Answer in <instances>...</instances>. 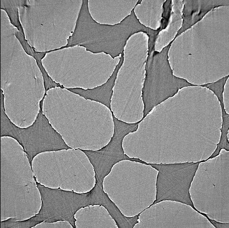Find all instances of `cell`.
<instances>
[{"label":"cell","instance_id":"obj_1","mask_svg":"<svg viewBox=\"0 0 229 228\" xmlns=\"http://www.w3.org/2000/svg\"><path fill=\"white\" fill-rule=\"evenodd\" d=\"M45 98L39 101V110L32 123L26 127H19L9 118L5 108H1V137H9L22 147L32 170V162L39 154L73 149L65 142L53 127L43 112Z\"/></svg>","mask_w":229,"mask_h":228},{"label":"cell","instance_id":"obj_2","mask_svg":"<svg viewBox=\"0 0 229 228\" xmlns=\"http://www.w3.org/2000/svg\"><path fill=\"white\" fill-rule=\"evenodd\" d=\"M175 76L166 56L154 54L148 57L141 91L142 121L155 107L178 93Z\"/></svg>","mask_w":229,"mask_h":228},{"label":"cell","instance_id":"obj_3","mask_svg":"<svg viewBox=\"0 0 229 228\" xmlns=\"http://www.w3.org/2000/svg\"><path fill=\"white\" fill-rule=\"evenodd\" d=\"M113 123V133L108 143L100 149L93 150L74 148L86 156L93 167L96 177L108 175L113 166L119 162L128 161L146 165L147 162L138 158L130 157L125 153L123 142L125 137L137 131L140 120L133 123L125 122L111 113Z\"/></svg>","mask_w":229,"mask_h":228},{"label":"cell","instance_id":"obj_4","mask_svg":"<svg viewBox=\"0 0 229 228\" xmlns=\"http://www.w3.org/2000/svg\"><path fill=\"white\" fill-rule=\"evenodd\" d=\"M123 61V57L122 56L111 75L101 85L86 88L79 87H65L64 89L85 100L100 104L107 108L111 112L112 111L111 102L114 88Z\"/></svg>","mask_w":229,"mask_h":228},{"label":"cell","instance_id":"obj_5","mask_svg":"<svg viewBox=\"0 0 229 228\" xmlns=\"http://www.w3.org/2000/svg\"><path fill=\"white\" fill-rule=\"evenodd\" d=\"M229 78L228 74L214 81L199 84V87L206 88L215 96L219 102L221 110L225 108L224 93L225 86Z\"/></svg>","mask_w":229,"mask_h":228},{"label":"cell","instance_id":"obj_6","mask_svg":"<svg viewBox=\"0 0 229 228\" xmlns=\"http://www.w3.org/2000/svg\"><path fill=\"white\" fill-rule=\"evenodd\" d=\"M41 73L43 80L44 92H47L52 89L56 88L64 89L65 86L59 82H57L53 79L50 76L42 63L37 65Z\"/></svg>","mask_w":229,"mask_h":228},{"label":"cell","instance_id":"obj_7","mask_svg":"<svg viewBox=\"0 0 229 228\" xmlns=\"http://www.w3.org/2000/svg\"><path fill=\"white\" fill-rule=\"evenodd\" d=\"M175 78L179 91L186 88L199 86V84H196L191 82L185 78L176 75Z\"/></svg>","mask_w":229,"mask_h":228}]
</instances>
